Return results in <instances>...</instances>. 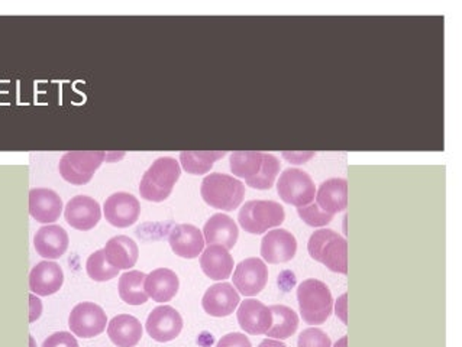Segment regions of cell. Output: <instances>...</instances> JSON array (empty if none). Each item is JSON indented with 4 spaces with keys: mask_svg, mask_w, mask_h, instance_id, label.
<instances>
[{
    "mask_svg": "<svg viewBox=\"0 0 462 347\" xmlns=\"http://www.w3.org/2000/svg\"><path fill=\"white\" fill-rule=\"evenodd\" d=\"M229 162L232 174L244 178L246 186L257 190H270L282 168L274 155L262 152H233Z\"/></svg>",
    "mask_w": 462,
    "mask_h": 347,
    "instance_id": "obj_1",
    "label": "cell"
},
{
    "mask_svg": "<svg viewBox=\"0 0 462 347\" xmlns=\"http://www.w3.org/2000/svg\"><path fill=\"white\" fill-rule=\"evenodd\" d=\"M181 174L180 164L170 157L158 158L144 174L139 192L147 201L161 203L170 196Z\"/></svg>",
    "mask_w": 462,
    "mask_h": 347,
    "instance_id": "obj_2",
    "label": "cell"
},
{
    "mask_svg": "<svg viewBox=\"0 0 462 347\" xmlns=\"http://www.w3.org/2000/svg\"><path fill=\"white\" fill-rule=\"evenodd\" d=\"M202 197L206 204L223 212H233L241 205L245 196V186L228 174H209L202 183Z\"/></svg>",
    "mask_w": 462,
    "mask_h": 347,
    "instance_id": "obj_3",
    "label": "cell"
},
{
    "mask_svg": "<svg viewBox=\"0 0 462 347\" xmlns=\"http://www.w3.org/2000/svg\"><path fill=\"white\" fill-rule=\"evenodd\" d=\"M297 301L302 318L312 326L324 324L332 314L333 298L330 289L319 280H306L297 288Z\"/></svg>",
    "mask_w": 462,
    "mask_h": 347,
    "instance_id": "obj_4",
    "label": "cell"
},
{
    "mask_svg": "<svg viewBox=\"0 0 462 347\" xmlns=\"http://www.w3.org/2000/svg\"><path fill=\"white\" fill-rule=\"evenodd\" d=\"M311 256L336 273H348L346 240L330 229L313 232L307 243Z\"/></svg>",
    "mask_w": 462,
    "mask_h": 347,
    "instance_id": "obj_5",
    "label": "cell"
},
{
    "mask_svg": "<svg viewBox=\"0 0 462 347\" xmlns=\"http://www.w3.org/2000/svg\"><path fill=\"white\" fill-rule=\"evenodd\" d=\"M284 217V208L278 203L270 200H252L244 204L238 220L245 232L251 234H262L269 229L282 225Z\"/></svg>",
    "mask_w": 462,
    "mask_h": 347,
    "instance_id": "obj_6",
    "label": "cell"
},
{
    "mask_svg": "<svg viewBox=\"0 0 462 347\" xmlns=\"http://www.w3.org/2000/svg\"><path fill=\"white\" fill-rule=\"evenodd\" d=\"M102 150H73L67 152L60 159L61 177L74 186H83L93 178L94 171L105 161Z\"/></svg>",
    "mask_w": 462,
    "mask_h": 347,
    "instance_id": "obj_7",
    "label": "cell"
},
{
    "mask_svg": "<svg viewBox=\"0 0 462 347\" xmlns=\"http://www.w3.org/2000/svg\"><path fill=\"white\" fill-rule=\"evenodd\" d=\"M277 192L284 203L306 207L313 203L316 187L309 174L297 168H288L278 178Z\"/></svg>",
    "mask_w": 462,
    "mask_h": 347,
    "instance_id": "obj_8",
    "label": "cell"
},
{
    "mask_svg": "<svg viewBox=\"0 0 462 347\" xmlns=\"http://www.w3.org/2000/svg\"><path fill=\"white\" fill-rule=\"evenodd\" d=\"M68 326L76 336L93 339L105 331L107 326L106 313L94 302H80L70 313Z\"/></svg>",
    "mask_w": 462,
    "mask_h": 347,
    "instance_id": "obj_9",
    "label": "cell"
},
{
    "mask_svg": "<svg viewBox=\"0 0 462 347\" xmlns=\"http://www.w3.org/2000/svg\"><path fill=\"white\" fill-rule=\"evenodd\" d=\"M232 281L242 295H258L269 281L267 265L260 258H248L238 263Z\"/></svg>",
    "mask_w": 462,
    "mask_h": 347,
    "instance_id": "obj_10",
    "label": "cell"
},
{
    "mask_svg": "<svg viewBox=\"0 0 462 347\" xmlns=\"http://www.w3.org/2000/svg\"><path fill=\"white\" fill-rule=\"evenodd\" d=\"M145 327L148 335L156 342H171L183 330V318L170 305H161V307H157L151 311L147 318Z\"/></svg>",
    "mask_w": 462,
    "mask_h": 347,
    "instance_id": "obj_11",
    "label": "cell"
},
{
    "mask_svg": "<svg viewBox=\"0 0 462 347\" xmlns=\"http://www.w3.org/2000/svg\"><path fill=\"white\" fill-rule=\"evenodd\" d=\"M105 217L112 226L129 227L136 223L141 214V204L129 192H115L105 201Z\"/></svg>",
    "mask_w": 462,
    "mask_h": 347,
    "instance_id": "obj_12",
    "label": "cell"
},
{
    "mask_svg": "<svg viewBox=\"0 0 462 347\" xmlns=\"http://www.w3.org/2000/svg\"><path fill=\"white\" fill-rule=\"evenodd\" d=\"M64 217L72 227L86 232L99 223L102 210L94 199L89 196H76L67 203Z\"/></svg>",
    "mask_w": 462,
    "mask_h": 347,
    "instance_id": "obj_13",
    "label": "cell"
},
{
    "mask_svg": "<svg viewBox=\"0 0 462 347\" xmlns=\"http://www.w3.org/2000/svg\"><path fill=\"white\" fill-rule=\"evenodd\" d=\"M297 252V240L286 229L269 232L261 242V256L269 263H284Z\"/></svg>",
    "mask_w": 462,
    "mask_h": 347,
    "instance_id": "obj_14",
    "label": "cell"
},
{
    "mask_svg": "<svg viewBox=\"0 0 462 347\" xmlns=\"http://www.w3.org/2000/svg\"><path fill=\"white\" fill-rule=\"evenodd\" d=\"M241 298L238 291L228 282H220L210 287L202 300L203 310L212 317H228L231 315L238 305H240Z\"/></svg>",
    "mask_w": 462,
    "mask_h": 347,
    "instance_id": "obj_15",
    "label": "cell"
},
{
    "mask_svg": "<svg viewBox=\"0 0 462 347\" xmlns=\"http://www.w3.org/2000/svg\"><path fill=\"white\" fill-rule=\"evenodd\" d=\"M64 282V272L59 263L42 260L32 268L30 273V289L32 294L48 297L59 293Z\"/></svg>",
    "mask_w": 462,
    "mask_h": 347,
    "instance_id": "obj_16",
    "label": "cell"
},
{
    "mask_svg": "<svg viewBox=\"0 0 462 347\" xmlns=\"http://www.w3.org/2000/svg\"><path fill=\"white\" fill-rule=\"evenodd\" d=\"M63 212V200L50 188H32L30 191V214L38 223H54Z\"/></svg>",
    "mask_w": 462,
    "mask_h": 347,
    "instance_id": "obj_17",
    "label": "cell"
},
{
    "mask_svg": "<svg viewBox=\"0 0 462 347\" xmlns=\"http://www.w3.org/2000/svg\"><path fill=\"white\" fill-rule=\"evenodd\" d=\"M238 323L248 335H265L271 327L273 315L261 301L245 300L238 309Z\"/></svg>",
    "mask_w": 462,
    "mask_h": 347,
    "instance_id": "obj_18",
    "label": "cell"
},
{
    "mask_svg": "<svg viewBox=\"0 0 462 347\" xmlns=\"http://www.w3.org/2000/svg\"><path fill=\"white\" fill-rule=\"evenodd\" d=\"M68 234L57 225L41 227L34 236V246L39 256L54 260L61 258L68 249Z\"/></svg>",
    "mask_w": 462,
    "mask_h": 347,
    "instance_id": "obj_19",
    "label": "cell"
},
{
    "mask_svg": "<svg viewBox=\"0 0 462 347\" xmlns=\"http://www.w3.org/2000/svg\"><path fill=\"white\" fill-rule=\"evenodd\" d=\"M173 252L186 259L198 258L204 249V238L202 232L193 225L176 226L168 238Z\"/></svg>",
    "mask_w": 462,
    "mask_h": 347,
    "instance_id": "obj_20",
    "label": "cell"
},
{
    "mask_svg": "<svg viewBox=\"0 0 462 347\" xmlns=\"http://www.w3.org/2000/svg\"><path fill=\"white\" fill-rule=\"evenodd\" d=\"M316 205L326 214L335 216L345 212L348 205V183L344 178H330L322 183L315 196Z\"/></svg>",
    "mask_w": 462,
    "mask_h": 347,
    "instance_id": "obj_21",
    "label": "cell"
},
{
    "mask_svg": "<svg viewBox=\"0 0 462 347\" xmlns=\"http://www.w3.org/2000/svg\"><path fill=\"white\" fill-rule=\"evenodd\" d=\"M204 233V243L210 245H219L225 249H232L236 245L238 236V226L235 221L227 216V214H213L210 217L203 227Z\"/></svg>",
    "mask_w": 462,
    "mask_h": 347,
    "instance_id": "obj_22",
    "label": "cell"
},
{
    "mask_svg": "<svg viewBox=\"0 0 462 347\" xmlns=\"http://www.w3.org/2000/svg\"><path fill=\"white\" fill-rule=\"evenodd\" d=\"M200 267L210 280L223 281L232 273L233 258L223 246L210 245L200 255Z\"/></svg>",
    "mask_w": 462,
    "mask_h": 347,
    "instance_id": "obj_23",
    "label": "cell"
},
{
    "mask_svg": "<svg viewBox=\"0 0 462 347\" xmlns=\"http://www.w3.org/2000/svg\"><path fill=\"white\" fill-rule=\"evenodd\" d=\"M107 336L118 347H135L143 337V324L129 314H119L107 324Z\"/></svg>",
    "mask_w": 462,
    "mask_h": 347,
    "instance_id": "obj_24",
    "label": "cell"
},
{
    "mask_svg": "<svg viewBox=\"0 0 462 347\" xmlns=\"http://www.w3.org/2000/svg\"><path fill=\"white\" fill-rule=\"evenodd\" d=\"M178 276L168 268H158L145 278L147 294L157 302L171 301L178 293Z\"/></svg>",
    "mask_w": 462,
    "mask_h": 347,
    "instance_id": "obj_25",
    "label": "cell"
},
{
    "mask_svg": "<svg viewBox=\"0 0 462 347\" xmlns=\"http://www.w3.org/2000/svg\"><path fill=\"white\" fill-rule=\"evenodd\" d=\"M105 256L116 269H131L138 260V246L128 236H115L105 246Z\"/></svg>",
    "mask_w": 462,
    "mask_h": 347,
    "instance_id": "obj_26",
    "label": "cell"
},
{
    "mask_svg": "<svg viewBox=\"0 0 462 347\" xmlns=\"http://www.w3.org/2000/svg\"><path fill=\"white\" fill-rule=\"evenodd\" d=\"M147 275L141 271L125 272L119 278V297L122 301L129 305H143L148 301V294L145 291Z\"/></svg>",
    "mask_w": 462,
    "mask_h": 347,
    "instance_id": "obj_27",
    "label": "cell"
},
{
    "mask_svg": "<svg viewBox=\"0 0 462 347\" xmlns=\"http://www.w3.org/2000/svg\"><path fill=\"white\" fill-rule=\"evenodd\" d=\"M269 309L273 315V323L265 335L278 340H284L293 336L299 327V315L296 311L286 307V305H271Z\"/></svg>",
    "mask_w": 462,
    "mask_h": 347,
    "instance_id": "obj_28",
    "label": "cell"
},
{
    "mask_svg": "<svg viewBox=\"0 0 462 347\" xmlns=\"http://www.w3.org/2000/svg\"><path fill=\"white\" fill-rule=\"evenodd\" d=\"M227 155V152L209 150V152H181L180 162L183 168L193 175H202L212 170L213 164Z\"/></svg>",
    "mask_w": 462,
    "mask_h": 347,
    "instance_id": "obj_29",
    "label": "cell"
},
{
    "mask_svg": "<svg viewBox=\"0 0 462 347\" xmlns=\"http://www.w3.org/2000/svg\"><path fill=\"white\" fill-rule=\"evenodd\" d=\"M86 271H87V275L92 278V280L97 281V282L110 281L112 278L118 276V273H119V269H116L115 267H112L110 263L107 262L103 249H101V251H96L94 254H92L89 256V259L86 262Z\"/></svg>",
    "mask_w": 462,
    "mask_h": 347,
    "instance_id": "obj_30",
    "label": "cell"
},
{
    "mask_svg": "<svg viewBox=\"0 0 462 347\" xmlns=\"http://www.w3.org/2000/svg\"><path fill=\"white\" fill-rule=\"evenodd\" d=\"M297 214L302 217L306 225H309L312 227H322L329 225L333 216L326 214L325 212H322L320 208L313 203L312 205H306V207H299L297 208Z\"/></svg>",
    "mask_w": 462,
    "mask_h": 347,
    "instance_id": "obj_31",
    "label": "cell"
},
{
    "mask_svg": "<svg viewBox=\"0 0 462 347\" xmlns=\"http://www.w3.org/2000/svg\"><path fill=\"white\" fill-rule=\"evenodd\" d=\"M297 347H330V339L325 331L316 327H311L302 331Z\"/></svg>",
    "mask_w": 462,
    "mask_h": 347,
    "instance_id": "obj_32",
    "label": "cell"
},
{
    "mask_svg": "<svg viewBox=\"0 0 462 347\" xmlns=\"http://www.w3.org/2000/svg\"><path fill=\"white\" fill-rule=\"evenodd\" d=\"M42 347H78V343L72 333L57 331L45 339Z\"/></svg>",
    "mask_w": 462,
    "mask_h": 347,
    "instance_id": "obj_33",
    "label": "cell"
},
{
    "mask_svg": "<svg viewBox=\"0 0 462 347\" xmlns=\"http://www.w3.org/2000/svg\"><path fill=\"white\" fill-rule=\"evenodd\" d=\"M216 347H252L251 342L242 333H229V335L223 336Z\"/></svg>",
    "mask_w": 462,
    "mask_h": 347,
    "instance_id": "obj_34",
    "label": "cell"
},
{
    "mask_svg": "<svg viewBox=\"0 0 462 347\" xmlns=\"http://www.w3.org/2000/svg\"><path fill=\"white\" fill-rule=\"evenodd\" d=\"M30 311H31L30 322L34 323L35 320H38L41 313H42V304L35 295H30Z\"/></svg>",
    "mask_w": 462,
    "mask_h": 347,
    "instance_id": "obj_35",
    "label": "cell"
},
{
    "mask_svg": "<svg viewBox=\"0 0 462 347\" xmlns=\"http://www.w3.org/2000/svg\"><path fill=\"white\" fill-rule=\"evenodd\" d=\"M345 300H346V295H342L339 300H338V302H336V304H338V305H336V314H338L339 315V318H341V320L344 322V323H346V310H345Z\"/></svg>",
    "mask_w": 462,
    "mask_h": 347,
    "instance_id": "obj_36",
    "label": "cell"
},
{
    "mask_svg": "<svg viewBox=\"0 0 462 347\" xmlns=\"http://www.w3.org/2000/svg\"><path fill=\"white\" fill-rule=\"evenodd\" d=\"M258 347H287L284 343L278 342V340H273V339H267L264 340Z\"/></svg>",
    "mask_w": 462,
    "mask_h": 347,
    "instance_id": "obj_37",
    "label": "cell"
},
{
    "mask_svg": "<svg viewBox=\"0 0 462 347\" xmlns=\"http://www.w3.org/2000/svg\"><path fill=\"white\" fill-rule=\"evenodd\" d=\"M346 343H348V337L345 336V337H342L339 342H336L335 347H346Z\"/></svg>",
    "mask_w": 462,
    "mask_h": 347,
    "instance_id": "obj_38",
    "label": "cell"
}]
</instances>
